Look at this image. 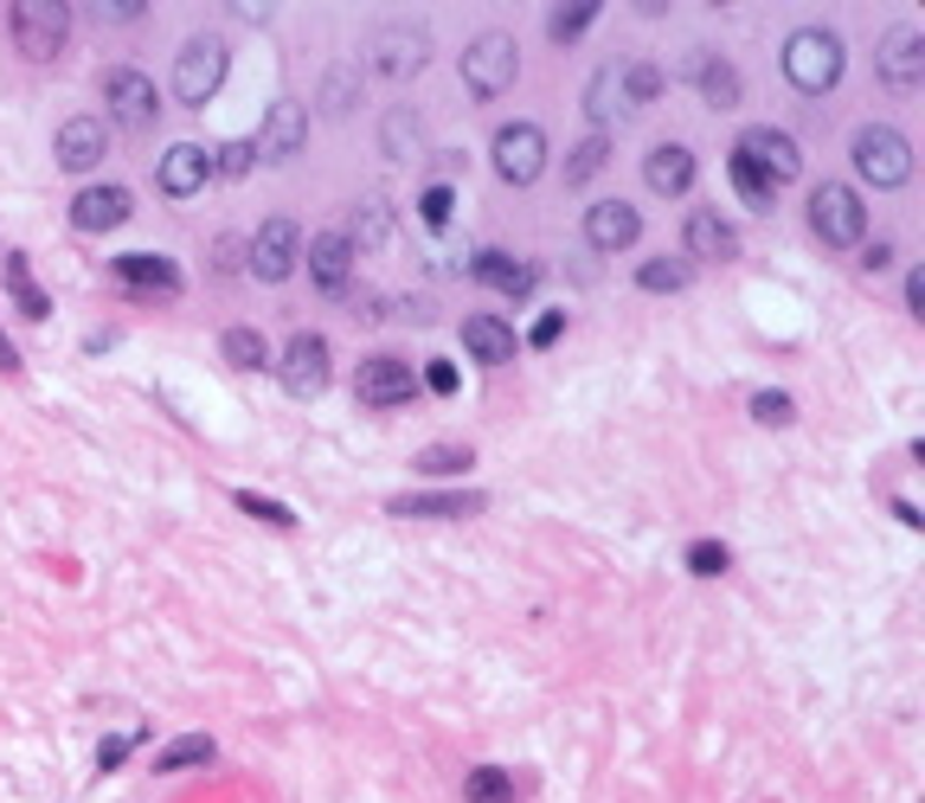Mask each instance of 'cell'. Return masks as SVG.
<instances>
[{
	"mask_svg": "<svg viewBox=\"0 0 925 803\" xmlns=\"http://www.w3.org/2000/svg\"><path fill=\"white\" fill-rule=\"evenodd\" d=\"M604 154H611V142H604V136H585V142L566 154V186H585L598 168H604Z\"/></svg>",
	"mask_w": 925,
	"mask_h": 803,
	"instance_id": "obj_37",
	"label": "cell"
},
{
	"mask_svg": "<svg viewBox=\"0 0 925 803\" xmlns=\"http://www.w3.org/2000/svg\"><path fill=\"white\" fill-rule=\"evenodd\" d=\"M727 566H733V553L720 547V540H695V547H688V572H695V579H720Z\"/></svg>",
	"mask_w": 925,
	"mask_h": 803,
	"instance_id": "obj_43",
	"label": "cell"
},
{
	"mask_svg": "<svg viewBox=\"0 0 925 803\" xmlns=\"http://www.w3.org/2000/svg\"><path fill=\"white\" fill-rule=\"evenodd\" d=\"M470 463H476L470 443H424V450L411 457V470L418 475H470Z\"/></svg>",
	"mask_w": 925,
	"mask_h": 803,
	"instance_id": "obj_29",
	"label": "cell"
},
{
	"mask_svg": "<svg viewBox=\"0 0 925 803\" xmlns=\"http://www.w3.org/2000/svg\"><path fill=\"white\" fill-rule=\"evenodd\" d=\"M225 77V39L219 33H193L174 58V97L181 104H206Z\"/></svg>",
	"mask_w": 925,
	"mask_h": 803,
	"instance_id": "obj_7",
	"label": "cell"
},
{
	"mask_svg": "<svg viewBox=\"0 0 925 803\" xmlns=\"http://www.w3.org/2000/svg\"><path fill=\"white\" fill-rule=\"evenodd\" d=\"M206 759H213V739L206 732H181V739H168L154 752V771H186V765H206Z\"/></svg>",
	"mask_w": 925,
	"mask_h": 803,
	"instance_id": "obj_30",
	"label": "cell"
},
{
	"mask_svg": "<svg viewBox=\"0 0 925 803\" xmlns=\"http://www.w3.org/2000/svg\"><path fill=\"white\" fill-rule=\"evenodd\" d=\"M0 373H20V347H13L7 334H0Z\"/></svg>",
	"mask_w": 925,
	"mask_h": 803,
	"instance_id": "obj_52",
	"label": "cell"
},
{
	"mask_svg": "<svg viewBox=\"0 0 925 803\" xmlns=\"http://www.w3.org/2000/svg\"><path fill=\"white\" fill-rule=\"evenodd\" d=\"M495 174L508 186H534L547 174V136H540L534 122H508V129L495 136Z\"/></svg>",
	"mask_w": 925,
	"mask_h": 803,
	"instance_id": "obj_9",
	"label": "cell"
},
{
	"mask_svg": "<svg viewBox=\"0 0 925 803\" xmlns=\"http://www.w3.org/2000/svg\"><path fill=\"white\" fill-rule=\"evenodd\" d=\"M7 290H13V302H20V315H33V322L52 315V296L33 283V270H26V257H20V251L7 257Z\"/></svg>",
	"mask_w": 925,
	"mask_h": 803,
	"instance_id": "obj_28",
	"label": "cell"
},
{
	"mask_svg": "<svg viewBox=\"0 0 925 803\" xmlns=\"http://www.w3.org/2000/svg\"><path fill=\"white\" fill-rule=\"evenodd\" d=\"M874 65L888 77V90H913L925 77V33L913 20H893L888 39H881V52H874Z\"/></svg>",
	"mask_w": 925,
	"mask_h": 803,
	"instance_id": "obj_13",
	"label": "cell"
},
{
	"mask_svg": "<svg viewBox=\"0 0 925 803\" xmlns=\"http://www.w3.org/2000/svg\"><path fill=\"white\" fill-rule=\"evenodd\" d=\"M136 739H142V732H116L110 746L97 752V771H116V765H122V759H129V752H136Z\"/></svg>",
	"mask_w": 925,
	"mask_h": 803,
	"instance_id": "obj_46",
	"label": "cell"
},
{
	"mask_svg": "<svg viewBox=\"0 0 925 803\" xmlns=\"http://www.w3.org/2000/svg\"><path fill=\"white\" fill-rule=\"evenodd\" d=\"M784 77L804 97L836 90L842 84V39L829 33V26H797V33L784 39Z\"/></svg>",
	"mask_w": 925,
	"mask_h": 803,
	"instance_id": "obj_1",
	"label": "cell"
},
{
	"mask_svg": "<svg viewBox=\"0 0 925 803\" xmlns=\"http://www.w3.org/2000/svg\"><path fill=\"white\" fill-rule=\"evenodd\" d=\"M104 154H110V136H104L97 116H72V122L58 129V168H65V174H97Z\"/></svg>",
	"mask_w": 925,
	"mask_h": 803,
	"instance_id": "obj_17",
	"label": "cell"
},
{
	"mask_svg": "<svg viewBox=\"0 0 925 803\" xmlns=\"http://www.w3.org/2000/svg\"><path fill=\"white\" fill-rule=\"evenodd\" d=\"M129 213H136V200H129V186H116V181L84 186V193L72 200V225L77 232H116Z\"/></svg>",
	"mask_w": 925,
	"mask_h": 803,
	"instance_id": "obj_18",
	"label": "cell"
},
{
	"mask_svg": "<svg viewBox=\"0 0 925 803\" xmlns=\"http://www.w3.org/2000/svg\"><path fill=\"white\" fill-rule=\"evenodd\" d=\"M585 116L598 122V136H604L611 122H624V116H630V97H624V65H604V72H592V90H585Z\"/></svg>",
	"mask_w": 925,
	"mask_h": 803,
	"instance_id": "obj_25",
	"label": "cell"
},
{
	"mask_svg": "<svg viewBox=\"0 0 925 803\" xmlns=\"http://www.w3.org/2000/svg\"><path fill=\"white\" fill-rule=\"evenodd\" d=\"M463 803H515V778L502 765H476L463 778Z\"/></svg>",
	"mask_w": 925,
	"mask_h": 803,
	"instance_id": "obj_31",
	"label": "cell"
},
{
	"mask_svg": "<svg viewBox=\"0 0 925 803\" xmlns=\"http://www.w3.org/2000/svg\"><path fill=\"white\" fill-rule=\"evenodd\" d=\"M379 142H386V154H392V161H406L411 148H418V116H411V110H392V116H386V129H379Z\"/></svg>",
	"mask_w": 925,
	"mask_h": 803,
	"instance_id": "obj_40",
	"label": "cell"
},
{
	"mask_svg": "<svg viewBox=\"0 0 925 803\" xmlns=\"http://www.w3.org/2000/svg\"><path fill=\"white\" fill-rule=\"evenodd\" d=\"M354 386H361V399L379 405V411H386V405H406L411 393H418L411 366L392 361V354H373V361H361V379H354Z\"/></svg>",
	"mask_w": 925,
	"mask_h": 803,
	"instance_id": "obj_19",
	"label": "cell"
},
{
	"mask_svg": "<svg viewBox=\"0 0 925 803\" xmlns=\"http://www.w3.org/2000/svg\"><path fill=\"white\" fill-rule=\"evenodd\" d=\"M470 277L488 283V290H502V296H515V302L534 290V264H515L508 251H482L476 264H470Z\"/></svg>",
	"mask_w": 925,
	"mask_h": 803,
	"instance_id": "obj_27",
	"label": "cell"
},
{
	"mask_svg": "<svg viewBox=\"0 0 925 803\" xmlns=\"http://www.w3.org/2000/svg\"><path fill=\"white\" fill-rule=\"evenodd\" d=\"M463 347H470L482 366H502V361H515V329H508L502 315H470V322H463Z\"/></svg>",
	"mask_w": 925,
	"mask_h": 803,
	"instance_id": "obj_26",
	"label": "cell"
},
{
	"mask_svg": "<svg viewBox=\"0 0 925 803\" xmlns=\"http://www.w3.org/2000/svg\"><path fill=\"white\" fill-rule=\"evenodd\" d=\"M302 257H309V277H315L322 296L347 290V277H354V245H347V232H315V238L302 245Z\"/></svg>",
	"mask_w": 925,
	"mask_h": 803,
	"instance_id": "obj_16",
	"label": "cell"
},
{
	"mask_svg": "<svg viewBox=\"0 0 925 803\" xmlns=\"http://www.w3.org/2000/svg\"><path fill=\"white\" fill-rule=\"evenodd\" d=\"M585 238H592L598 251H630L643 238V220H636L630 200H598L592 213H585Z\"/></svg>",
	"mask_w": 925,
	"mask_h": 803,
	"instance_id": "obj_21",
	"label": "cell"
},
{
	"mask_svg": "<svg viewBox=\"0 0 925 803\" xmlns=\"http://www.w3.org/2000/svg\"><path fill=\"white\" fill-rule=\"evenodd\" d=\"M598 20V0H572V7H553L547 13V39L553 45H572V39H585V26Z\"/></svg>",
	"mask_w": 925,
	"mask_h": 803,
	"instance_id": "obj_33",
	"label": "cell"
},
{
	"mask_svg": "<svg viewBox=\"0 0 925 803\" xmlns=\"http://www.w3.org/2000/svg\"><path fill=\"white\" fill-rule=\"evenodd\" d=\"M206 174H213V154H206L200 142H174L168 154H161V168H154L161 193H174V200L200 193V186H206Z\"/></svg>",
	"mask_w": 925,
	"mask_h": 803,
	"instance_id": "obj_23",
	"label": "cell"
},
{
	"mask_svg": "<svg viewBox=\"0 0 925 803\" xmlns=\"http://www.w3.org/2000/svg\"><path fill=\"white\" fill-rule=\"evenodd\" d=\"M854 174L874 186H906L913 181V142L900 136V129H881V122H868L861 136H854Z\"/></svg>",
	"mask_w": 925,
	"mask_h": 803,
	"instance_id": "obj_5",
	"label": "cell"
},
{
	"mask_svg": "<svg viewBox=\"0 0 925 803\" xmlns=\"http://www.w3.org/2000/svg\"><path fill=\"white\" fill-rule=\"evenodd\" d=\"M110 277H122L129 290H154V296H174V290H181V264H174V257H154V251L116 257Z\"/></svg>",
	"mask_w": 925,
	"mask_h": 803,
	"instance_id": "obj_24",
	"label": "cell"
},
{
	"mask_svg": "<svg viewBox=\"0 0 925 803\" xmlns=\"http://www.w3.org/2000/svg\"><path fill=\"white\" fill-rule=\"evenodd\" d=\"M424 386H431V393H444V399H450V393H456L463 379H456V366H450V361H431V366H424Z\"/></svg>",
	"mask_w": 925,
	"mask_h": 803,
	"instance_id": "obj_49",
	"label": "cell"
},
{
	"mask_svg": "<svg viewBox=\"0 0 925 803\" xmlns=\"http://www.w3.org/2000/svg\"><path fill=\"white\" fill-rule=\"evenodd\" d=\"M238 508L245 514H258V521H270V527H297V508H283V502H270V495H258V489H238Z\"/></svg>",
	"mask_w": 925,
	"mask_h": 803,
	"instance_id": "obj_42",
	"label": "cell"
},
{
	"mask_svg": "<svg viewBox=\"0 0 925 803\" xmlns=\"http://www.w3.org/2000/svg\"><path fill=\"white\" fill-rule=\"evenodd\" d=\"M636 283L649 296H675L681 283H688V257H649L643 270H636Z\"/></svg>",
	"mask_w": 925,
	"mask_h": 803,
	"instance_id": "obj_35",
	"label": "cell"
},
{
	"mask_svg": "<svg viewBox=\"0 0 925 803\" xmlns=\"http://www.w3.org/2000/svg\"><path fill=\"white\" fill-rule=\"evenodd\" d=\"M681 238H688V257H701V264H733V257H740V232H733V225L720 220L713 206L688 213Z\"/></svg>",
	"mask_w": 925,
	"mask_h": 803,
	"instance_id": "obj_22",
	"label": "cell"
},
{
	"mask_svg": "<svg viewBox=\"0 0 925 803\" xmlns=\"http://www.w3.org/2000/svg\"><path fill=\"white\" fill-rule=\"evenodd\" d=\"M906 309L925 315V270H906Z\"/></svg>",
	"mask_w": 925,
	"mask_h": 803,
	"instance_id": "obj_51",
	"label": "cell"
},
{
	"mask_svg": "<svg viewBox=\"0 0 925 803\" xmlns=\"http://www.w3.org/2000/svg\"><path fill=\"white\" fill-rule=\"evenodd\" d=\"M104 104H110L116 122H129V129L161 122V90H154V77L136 72V65H116V72L104 77Z\"/></svg>",
	"mask_w": 925,
	"mask_h": 803,
	"instance_id": "obj_10",
	"label": "cell"
},
{
	"mask_svg": "<svg viewBox=\"0 0 925 803\" xmlns=\"http://www.w3.org/2000/svg\"><path fill=\"white\" fill-rule=\"evenodd\" d=\"M450 206H456V200H450V186H431V193L418 200V213H424V225H444V220H450Z\"/></svg>",
	"mask_w": 925,
	"mask_h": 803,
	"instance_id": "obj_47",
	"label": "cell"
},
{
	"mask_svg": "<svg viewBox=\"0 0 925 803\" xmlns=\"http://www.w3.org/2000/svg\"><path fill=\"white\" fill-rule=\"evenodd\" d=\"M386 232H392V206H386V200H367V206L354 213V232H347V245H361V251H379V245H386Z\"/></svg>",
	"mask_w": 925,
	"mask_h": 803,
	"instance_id": "obj_32",
	"label": "cell"
},
{
	"mask_svg": "<svg viewBox=\"0 0 925 803\" xmlns=\"http://www.w3.org/2000/svg\"><path fill=\"white\" fill-rule=\"evenodd\" d=\"M663 65H649V58H636V65H624V97H630V110H643V104H656L663 97Z\"/></svg>",
	"mask_w": 925,
	"mask_h": 803,
	"instance_id": "obj_36",
	"label": "cell"
},
{
	"mask_svg": "<svg viewBox=\"0 0 925 803\" xmlns=\"http://www.w3.org/2000/svg\"><path fill=\"white\" fill-rule=\"evenodd\" d=\"M733 154H740V161H745V168H752L765 186H772V193L804 174V154H797V142H790L784 129H745Z\"/></svg>",
	"mask_w": 925,
	"mask_h": 803,
	"instance_id": "obj_8",
	"label": "cell"
},
{
	"mask_svg": "<svg viewBox=\"0 0 925 803\" xmlns=\"http://www.w3.org/2000/svg\"><path fill=\"white\" fill-rule=\"evenodd\" d=\"M258 168V148H251V136H238V142H225L219 154H213V174H225V181H245Z\"/></svg>",
	"mask_w": 925,
	"mask_h": 803,
	"instance_id": "obj_39",
	"label": "cell"
},
{
	"mask_svg": "<svg viewBox=\"0 0 925 803\" xmlns=\"http://www.w3.org/2000/svg\"><path fill=\"white\" fill-rule=\"evenodd\" d=\"M386 508L399 514V521H470V514L488 508V495L482 489H411V495H392Z\"/></svg>",
	"mask_w": 925,
	"mask_h": 803,
	"instance_id": "obj_11",
	"label": "cell"
},
{
	"mask_svg": "<svg viewBox=\"0 0 925 803\" xmlns=\"http://www.w3.org/2000/svg\"><path fill=\"white\" fill-rule=\"evenodd\" d=\"M701 97L713 110H733V104H740V72H733L727 58H707L701 65Z\"/></svg>",
	"mask_w": 925,
	"mask_h": 803,
	"instance_id": "obj_34",
	"label": "cell"
},
{
	"mask_svg": "<svg viewBox=\"0 0 925 803\" xmlns=\"http://www.w3.org/2000/svg\"><path fill=\"white\" fill-rule=\"evenodd\" d=\"M302 142H309V110L302 104H270V116H263V129L251 136V148H258V161H297Z\"/></svg>",
	"mask_w": 925,
	"mask_h": 803,
	"instance_id": "obj_14",
	"label": "cell"
},
{
	"mask_svg": "<svg viewBox=\"0 0 925 803\" xmlns=\"http://www.w3.org/2000/svg\"><path fill=\"white\" fill-rule=\"evenodd\" d=\"M90 13H97V20H142V13H149V0H97Z\"/></svg>",
	"mask_w": 925,
	"mask_h": 803,
	"instance_id": "obj_48",
	"label": "cell"
},
{
	"mask_svg": "<svg viewBox=\"0 0 925 803\" xmlns=\"http://www.w3.org/2000/svg\"><path fill=\"white\" fill-rule=\"evenodd\" d=\"M329 386V341L322 334H297L283 347V393L290 399H315Z\"/></svg>",
	"mask_w": 925,
	"mask_h": 803,
	"instance_id": "obj_15",
	"label": "cell"
},
{
	"mask_svg": "<svg viewBox=\"0 0 925 803\" xmlns=\"http://www.w3.org/2000/svg\"><path fill=\"white\" fill-rule=\"evenodd\" d=\"M297 257H302L297 220H263L258 238H251V251H245V264H251L258 283H283V277L297 270Z\"/></svg>",
	"mask_w": 925,
	"mask_h": 803,
	"instance_id": "obj_12",
	"label": "cell"
},
{
	"mask_svg": "<svg viewBox=\"0 0 925 803\" xmlns=\"http://www.w3.org/2000/svg\"><path fill=\"white\" fill-rule=\"evenodd\" d=\"M810 232L822 245H836V251H849L861 245V232H868V213H861V193L842 181H822L810 193Z\"/></svg>",
	"mask_w": 925,
	"mask_h": 803,
	"instance_id": "obj_6",
	"label": "cell"
},
{
	"mask_svg": "<svg viewBox=\"0 0 925 803\" xmlns=\"http://www.w3.org/2000/svg\"><path fill=\"white\" fill-rule=\"evenodd\" d=\"M367 65L379 77H418L431 65V33H424L418 20H386V26H373V39H367Z\"/></svg>",
	"mask_w": 925,
	"mask_h": 803,
	"instance_id": "obj_4",
	"label": "cell"
},
{
	"mask_svg": "<svg viewBox=\"0 0 925 803\" xmlns=\"http://www.w3.org/2000/svg\"><path fill=\"white\" fill-rule=\"evenodd\" d=\"M322 110H329V116H347V110H354V72H347V65H334V72H329Z\"/></svg>",
	"mask_w": 925,
	"mask_h": 803,
	"instance_id": "obj_44",
	"label": "cell"
},
{
	"mask_svg": "<svg viewBox=\"0 0 925 803\" xmlns=\"http://www.w3.org/2000/svg\"><path fill=\"white\" fill-rule=\"evenodd\" d=\"M559 334H566V315H559V309H547V315L534 322V334H527V341H534V347H553Z\"/></svg>",
	"mask_w": 925,
	"mask_h": 803,
	"instance_id": "obj_50",
	"label": "cell"
},
{
	"mask_svg": "<svg viewBox=\"0 0 925 803\" xmlns=\"http://www.w3.org/2000/svg\"><path fill=\"white\" fill-rule=\"evenodd\" d=\"M752 418L759 425H790L797 405H790V393H752Z\"/></svg>",
	"mask_w": 925,
	"mask_h": 803,
	"instance_id": "obj_45",
	"label": "cell"
},
{
	"mask_svg": "<svg viewBox=\"0 0 925 803\" xmlns=\"http://www.w3.org/2000/svg\"><path fill=\"white\" fill-rule=\"evenodd\" d=\"M7 20H13L20 58H33V65H52L65 52V39H72V7L65 0H13Z\"/></svg>",
	"mask_w": 925,
	"mask_h": 803,
	"instance_id": "obj_2",
	"label": "cell"
},
{
	"mask_svg": "<svg viewBox=\"0 0 925 803\" xmlns=\"http://www.w3.org/2000/svg\"><path fill=\"white\" fill-rule=\"evenodd\" d=\"M225 361L245 366V373H258V366L270 361V347H263L258 329H225Z\"/></svg>",
	"mask_w": 925,
	"mask_h": 803,
	"instance_id": "obj_38",
	"label": "cell"
},
{
	"mask_svg": "<svg viewBox=\"0 0 925 803\" xmlns=\"http://www.w3.org/2000/svg\"><path fill=\"white\" fill-rule=\"evenodd\" d=\"M643 186L663 193V200H681V193L695 186V148H681V142L649 148V154H643Z\"/></svg>",
	"mask_w": 925,
	"mask_h": 803,
	"instance_id": "obj_20",
	"label": "cell"
},
{
	"mask_svg": "<svg viewBox=\"0 0 925 803\" xmlns=\"http://www.w3.org/2000/svg\"><path fill=\"white\" fill-rule=\"evenodd\" d=\"M727 168H733V186H740V200H745V206H752V213H772V200H777L772 186L759 181V174H752V168H745L740 154H733V161H727Z\"/></svg>",
	"mask_w": 925,
	"mask_h": 803,
	"instance_id": "obj_41",
	"label": "cell"
},
{
	"mask_svg": "<svg viewBox=\"0 0 925 803\" xmlns=\"http://www.w3.org/2000/svg\"><path fill=\"white\" fill-rule=\"evenodd\" d=\"M515 72H520V45H515V33H502V26H488L482 39H470V52H463V90L470 97H502L508 84H515Z\"/></svg>",
	"mask_w": 925,
	"mask_h": 803,
	"instance_id": "obj_3",
	"label": "cell"
}]
</instances>
